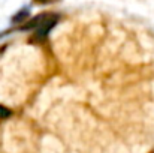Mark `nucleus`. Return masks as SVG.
I'll list each match as a JSON object with an SVG mask.
<instances>
[{"label":"nucleus","mask_w":154,"mask_h":153,"mask_svg":"<svg viewBox=\"0 0 154 153\" xmlns=\"http://www.w3.org/2000/svg\"><path fill=\"white\" fill-rule=\"evenodd\" d=\"M11 114H12V113H11V110H9V108H6V107L0 105V119H8Z\"/></svg>","instance_id":"obj_2"},{"label":"nucleus","mask_w":154,"mask_h":153,"mask_svg":"<svg viewBox=\"0 0 154 153\" xmlns=\"http://www.w3.org/2000/svg\"><path fill=\"white\" fill-rule=\"evenodd\" d=\"M58 21V15H54V14H45V15H38L36 18H33L29 24L23 26L21 29L23 30H30V29H35V36L33 39L35 41H44L48 33L51 32V29L57 24Z\"/></svg>","instance_id":"obj_1"}]
</instances>
